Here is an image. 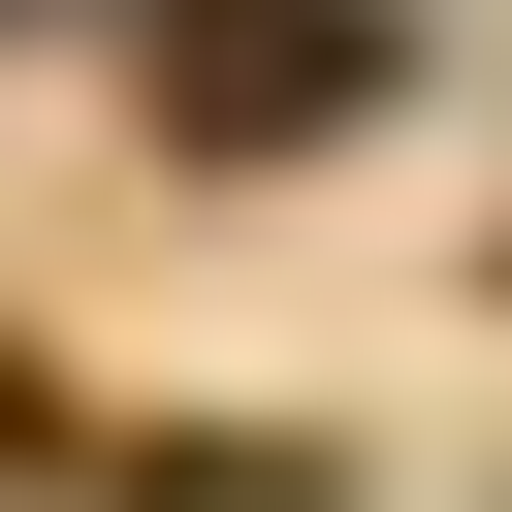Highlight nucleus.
<instances>
[{
    "mask_svg": "<svg viewBox=\"0 0 512 512\" xmlns=\"http://www.w3.org/2000/svg\"><path fill=\"white\" fill-rule=\"evenodd\" d=\"M352 96H384L352 0H160V128H192V160H320Z\"/></svg>",
    "mask_w": 512,
    "mask_h": 512,
    "instance_id": "obj_1",
    "label": "nucleus"
}]
</instances>
